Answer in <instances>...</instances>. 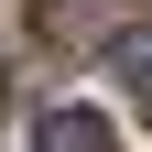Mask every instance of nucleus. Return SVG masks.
Returning <instances> with one entry per match:
<instances>
[{"instance_id": "1", "label": "nucleus", "mask_w": 152, "mask_h": 152, "mask_svg": "<svg viewBox=\"0 0 152 152\" xmlns=\"http://www.w3.org/2000/svg\"><path fill=\"white\" fill-rule=\"evenodd\" d=\"M33 152H109V120L87 98H54L44 120H33Z\"/></svg>"}, {"instance_id": "2", "label": "nucleus", "mask_w": 152, "mask_h": 152, "mask_svg": "<svg viewBox=\"0 0 152 152\" xmlns=\"http://www.w3.org/2000/svg\"><path fill=\"white\" fill-rule=\"evenodd\" d=\"M120 76L141 87V109H152V33H130V44H120Z\"/></svg>"}, {"instance_id": "3", "label": "nucleus", "mask_w": 152, "mask_h": 152, "mask_svg": "<svg viewBox=\"0 0 152 152\" xmlns=\"http://www.w3.org/2000/svg\"><path fill=\"white\" fill-rule=\"evenodd\" d=\"M0 98H11V65H0Z\"/></svg>"}]
</instances>
